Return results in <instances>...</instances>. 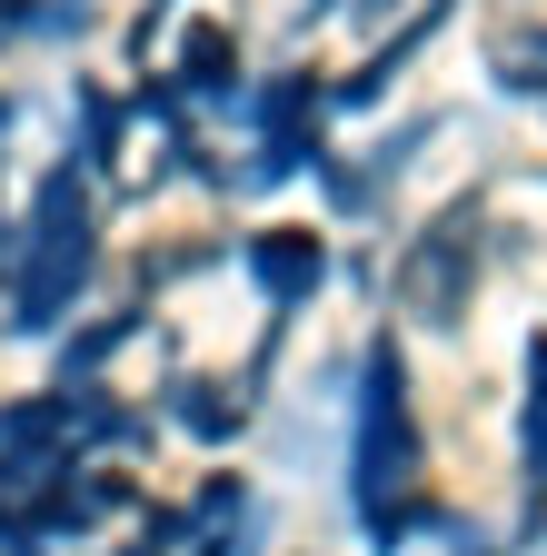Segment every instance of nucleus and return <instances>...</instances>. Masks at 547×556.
<instances>
[{"mask_svg":"<svg viewBox=\"0 0 547 556\" xmlns=\"http://www.w3.org/2000/svg\"><path fill=\"white\" fill-rule=\"evenodd\" d=\"M458 268H468V229H438V239L419 249V268H408V299L438 318V308L458 299Z\"/></svg>","mask_w":547,"mask_h":556,"instance_id":"nucleus-1","label":"nucleus"},{"mask_svg":"<svg viewBox=\"0 0 547 556\" xmlns=\"http://www.w3.org/2000/svg\"><path fill=\"white\" fill-rule=\"evenodd\" d=\"M259 278H269V289H309V278H319V239L269 229V239H259Z\"/></svg>","mask_w":547,"mask_h":556,"instance_id":"nucleus-2","label":"nucleus"},{"mask_svg":"<svg viewBox=\"0 0 547 556\" xmlns=\"http://www.w3.org/2000/svg\"><path fill=\"white\" fill-rule=\"evenodd\" d=\"M189 70H199V80H220V70H229V40L220 30H189Z\"/></svg>","mask_w":547,"mask_h":556,"instance_id":"nucleus-3","label":"nucleus"}]
</instances>
